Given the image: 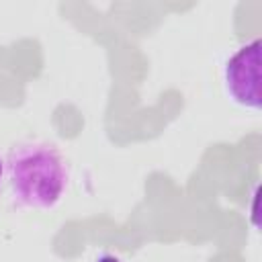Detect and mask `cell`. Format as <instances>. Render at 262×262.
<instances>
[{
    "label": "cell",
    "instance_id": "2",
    "mask_svg": "<svg viewBox=\"0 0 262 262\" xmlns=\"http://www.w3.org/2000/svg\"><path fill=\"white\" fill-rule=\"evenodd\" d=\"M260 39L239 45L221 68V86L231 104L248 113L258 115L262 106L260 98Z\"/></svg>",
    "mask_w": 262,
    "mask_h": 262
},
{
    "label": "cell",
    "instance_id": "4",
    "mask_svg": "<svg viewBox=\"0 0 262 262\" xmlns=\"http://www.w3.org/2000/svg\"><path fill=\"white\" fill-rule=\"evenodd\" d=\"M2 184H4V160L0 158V188H2Z\"/></svg>",
    "mask_w": 262,
    "mask_h": 262
},
{
    "label": "cell",
    "instance_id": "3",
    "mask_svg": "<svg viewBox=\"0 0 262 262\" xmlns=\"http://www.w3.org/2000/svg\"><path fill=\"white\" fill-rule=\"evenodd\" d=\"M94 262H121L117 256H113V254H100Z\"/></svg>",
    "mask_w": 262,
    "mask_h": 262
},
{
    "label": "cell",
    "instance_id": "1",
    "mask_svg": "<svg viewBox=\"0 0 262 262\" xmlns=\"http://www.w3.org/2000/svg\"><path fill=\"white\" fill-rule=\"evenodd\" d=\"M4 182L12 205L27 211L55 209L70 186V166L55 143L16 141L4 158Z\"/></svg>",
    "mask_w": 262,
    "mask_h": 262
}]
</instances>
